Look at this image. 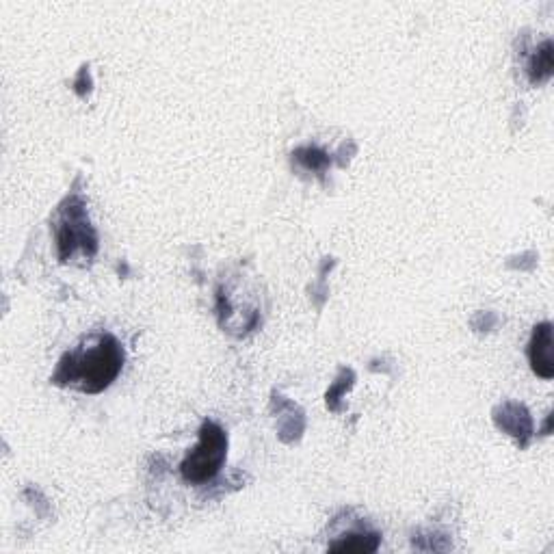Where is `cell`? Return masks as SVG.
Wrapping results in <instances>:
<instances>
[{
	"label": "cell",
	"instance_id": "cell-1",
	"mask_svg": "<svg viewBox=\"0 0 554 554\" xmlns=\"http://www.w3.org/2000/svg\"><path fill=\"white\" fill-rule=\"evenodd\" d=\"M124 366V349L111 334L87 338L81 347L65 353L52 381L85 394L107 390Z\"/></svg>",
	"mask_w": 554,
	"mask_h": 554
},
{
	"label": "cell",
	"instance_id": "cell-2",
	"mask_svg": "<svg viewBox=\"0 0 554 554\" xmlns=\"http://www.w3.org/2000/svg\"><path fill=\"white\" fill-rule=\"evenodd\" d=\"M228 455V435L217 422L206 420L200 429V442L182 461L180 472L187 483H208L213 481L219 470L226 464Z\"/></svg>",
	"mask_w": 554,
	"mask_h": 554
},
{
	"label": "cell",
	"instance_id": "cell-3",
	"mask_svg": "<svg viewBox=\"0 0 554 554\" xmlns=\"http://www.w3.org/2000/svg\"><path fill=\"white\" fill-rule=\"evenodd\" d=\"M78 247H87L91 252H96V234L91 230L89 221L85 217L83 206H70L68 215H65L63 223L59 226V256L61 260H68Z\"/></svg>",
	"mask_w": 554,
	"mask_h": 554
},
{
	"label": "cell",
	"instance_id": "cell-4",
	"mask_svg": "<svg viewBox=\"0 0 554 554\" xmlns=\"http://www.w3.org/2000/svg\"><path fill=\"white\" fill-rule=\"evenodd\" d=\"M529 360L533 371L544 377L552 379L554 377V358H552V325L542 323L535 327L531 345H529Z\"/></svg>",
	"mask_w": 554,
	"mask_h": 554
},
{
	"label": "cell",
	"instance_id": "cell-5",
	"mask_svg": "<svg viewBox=\"0 0 554 554\" xmlns=\"http://www.w3.org/2000/svg\"><path fill=\"white\" fill-rule=\"evenodd\" d=\"M379 546V535L371 533V535H349L345 542L332 544L334 552H375Z\"/></svg>",
	"mask_w": 554,
	"mask_h": 554
},
{
	"label": "cell",
	"instance_id": "cell-6",
	"mask_svg": "<svg viewBox=\"0 0 554 554\" xmlns=\"http://www.w3.org/2000/svg\"><path fill=\"white\" fill-rule=\"evenodd\" d=\"M552 74V44L546 42L544 48L537 52L535 61L531 63V81L533 83H544Z\"/></svg>",
	"mask_w": 554,
	"mask_h": 554
}]
</instances>
